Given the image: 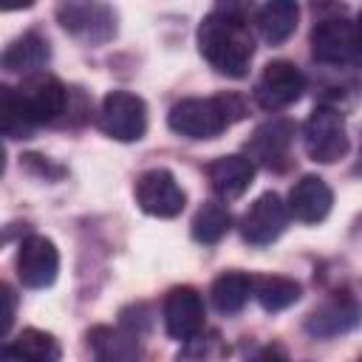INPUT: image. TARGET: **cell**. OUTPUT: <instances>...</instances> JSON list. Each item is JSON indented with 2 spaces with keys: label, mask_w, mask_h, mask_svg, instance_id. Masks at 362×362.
<instances>
[{
  "label": "cell",
  "mask_w": 362,
  "mask_h": 362,
  "mask_svg": "<svg viewBox=\"0 0 362 362\" xmlns=\"http://www.w3.org/2000/svg\"><path fill=\"white\" fill-rule=\"evenodd\" d=\"M71 90L54 74H31L20 82V88H0V116L6 139H28L37 127L57 122L68 113Z\"/></svg>",
  "instance_id": "obj_1"
},
{
  "label": "cell",
  "mask_w": 362,
  "mask_h": 362,
  "mask_svg": "<svg viewBox=\"0 0 362 362\" xmlns=\"http://www.w3.org/2000/svg\"><path fill=\"white\" fill-rule=\"evenodd\" d=\"M198 51L218 74L229 79L246 76L255 57L249 8L238 3H218L198 25Z\"/></svg>",
  "instance_id": "obj_2"
},
{
  "label": "cell",
  "mask_w": 362,
  "mask_h": 362,
  "mask_svg": "<svg viewBox=\"0 0 362 362\" xmlns=\"http://www.w3.org/2000/svg\"><path fill=\"white\" fill-rule=\"evenodd\" d=\"M246 116V102L238 93H218V96H192L181 99L170 107L167 124L173 133L192 139V141H206L221 136L229 124L240 122Z\"/></svg>",
  "instance_id": "obj_3"
},
{
  "label": "cell",
  "mask_w": 362,
  "mask_h": 362,
  "mask_svg": "<svg viewBox=\"0 0 362 362\" xmlns=\"http://www.w3.org/2000/svg\"><path fill=\"white\" fill-rule=\"evenodd\" d=\"M303 147H305L308 158L317 164H334V161L345 158V153H348L345 113L317 105L303 124Z\"/></svg>",
  "instance_id": "obj_4"
},
{
  "label": "cell",
  "mask_w": 362,
  "mask_h": 362,
  "mask_svg": "<svg viewBox=\"0 0 362 362\" xmlns=\"http://www.w3.org/2000/svg\"><path fill=\"white\" fill-rule=\"evenodd\" d=\"M99 130L116 141H139L147 133V105L130 90H110L96 113Z\"/></svg>",
  "instance_id": "obj_5"
},
{
  "label": "cell",
  "mask_w": 362,
  "mask_h": 362,
  "mask_svg": "<svg viewBox=\"0 0 362 362\" xmlns=\"http://www.w3.org/2000/svg\"><path fill=\"white\" fill-rule=\"evenodd\" d=\"M57 20L82 45H105L116 37V11L107 3H59Z\"/></svg>",
  "instance_id": "obj_6"
},
{
  "label": "cell",
  "mask_w": 362,
  "mask_h": 362,
  "mask_svg": "<svg viewBox=\"0 0 362 362\" xmlns=\"http://www.w3.org/2000/svg\"><path fill=\"white\" fill-rule=\"evenodd\" d=\"M311 57L328 68H345L356 62V23L337 17H320L311 28Z\"/></svg>",
  "instance_id": "obj_7"
},
{
  "label": "cell",
  "mask_w": 362,
  "mask_h": 362,
  "mask_svg": "<svg viewBox=\"0 0 362 362\" xmlns=\"http://www.w3.org/2000/svg\"><path fill=\"white\" fill-rule=\"evenodd\" d=\"M297 124L286 116H274L255 127V133L246 141V158L252 164H260L266 170H286L291 161V144H294Z\"/></svg>",
  "instance_id": "obj_8"
},
{
  "label": "cell",
  "mask_w": 362,
  "mask_h": 362,
  "mask_svg": "<svg viewBox=\"0 0 362 362\" xmlns=\"http://www.w3.org/2000/svg\"><path fill=\"white\" fill-rule=\"evenodd\" d=\"M303 90H305V76L288 59H272L260 71V76L255 82V99H257V105L263 110H272V113L291 107L303 96Z\"/></svg>",
  "instance_id": "obj_9"
},
{
  "label": "cell",
  "mask_w": 362,
  "mask_h": 362,
  "mask_svg": "<svg viewBox=\"0 0 362 362\" xmlns=\"http://www.w3.org/2000/svg\"><path fill=\"white\" fill-rule=\"evenodd\" d=\"M136 204L153 218H175L187 206V192L170 170L153 167L136 178Z\"/></svg>",
  "instance_id": "obj_10"
},
{
  "label": "cell",
  "mask_w": 362,
  "mask_h": 362,
  "mask_svg": "<svg viewBox=\"0 0 362 362\" xmlns=\"http://www.w3.org/2000/svg\"><path fill=\"white\" fill-rule=\"evenodd\" d=\"M286 223H288V206L283 204V198L277 192H263L249 204L238 226H240V238L249 246H269L286 232Z\"/></svg>",
  "instance_id": "obj_11"
},
{
  "label": "cell",
  "mask_w": 362,
  "mask_h": 362,
  "mask_svg": "<svg viewBox=\"0 0 362 362\" xmlns=\"http://www.w3.org/2000/svg\"><path fill=\"white\" fill-rule=\"evenodd\" d=\"M359 322H362V303L351 291H337L325 297L305 317V334L314 339H334L339 334L354 331Z\"/></svg>",
  "instance_id": "obj_12"
},
{
  "label": "cell",
  "mask_w": 362,
  "mask_h": 362,
  "mask_svg": "<svg viewBox=\"0 0 362 362\" xmlns=\"http://www.w3.org/2000/svg\"><path fill=\"white\" fill-rule=\"evenodd\" d=\"M204 297L192 286H173L164 297V328L170 339L189 342L204 331Z\"/></svg>",
  "instance_id": "obj_13"
},
{
  "label": "cell",
  "mask_w": 362,
  "mask_h": 362,
  "mask_svg": "<svg viewBox=\"0 0 362 362\" xmlns=\"http://www.w3.org/2000/svg\"><path fill=\"white\" fill-rule=\"evenodd\" d=\"M59 274V252L51 238L28 235L17 249V277L25 288H45Z\"/></svg>",
  "instance_id": "obj_14"
},
{
  "label": "cell",
  "mask_w": 362,
  "mask_h": 362,
  "mask_svg": "<svg viewBox=\"0 0 362 362\" xmlns=\"http://www.w3.org/2000/svg\"><path fill=\"white\" fill-rule=\"evenodd\" d=\"M288 215L300 223H320L328 218L334 206V192L320 175H303L288 189Z\"/></svg>",
  "instance_id": "obj_15"
},
{
  "label": "cell",
  "mask_w": 362,
  "mask_h": 362,
  "mask_svg": "<svg viewBox=\"0 0 362 362\" xmlns=\"http://www.w3.org/2000/svg\"><path fill=\"white\" fill-rule=\"evenodd\" d=\"M88 348L93 362H136L139 359V334L124 325H93L88 331Z\"/></svg>",
  "instance_id": "obj_16"
},
{
  "label": "cell",
  "mask_w": 362,
  "mask_h": 362,
  "mask_svg": "<svg viewBox=\"0 0 362 362\" xmlns=\"http://www.w3.org/2000/svg\"><path fill=\"white\" fill-rule=\"evenodd\" d=\"M252 178H255V164L240 153L221 156V158L206 164V181H209L212 192L223 201L240 198L249 189Z\"/></svg>",
  "instance_id": "obj_17"
},
{
  "label": "cell",
  "mask_w": 362,
  "mask_h": 362,
  "mask_svg": "<svg viewBox=\"0 0 362 362\" xmlns=\"http://www.w3.org/2000/svg\"><path fill=\"white\" fill-rule=\"evenodd\" d=\"M51 59V45L40 31H25L17 40H11L3 51V68L8 74H40V68Z\"/></svg>",
  "instance_id": "obj_18"
},
{
  "label": "cell",
  "mask_w": 362,
  "mask_h": 362,
  "mask_svg": "<svg viewBox=\"0 0 362 362\" xmlns=\"http://www.w3.org/2000/svg\"><path fill=\"white\" fill-rule=\"evenodd\" d=\"M6 362H59L62 345L54 334L42 328H23L14 339L6 342Z\"/></svg>",
  "instance_id": "obj_19"
},
{
  "label": "cell",
  "mask_w": 362,
  "mask_h": 362,
  "mask_svg": "<svg viewBox=\"0 0 362 362\" xmlns=\"http://www.w3.org/2000/svg\"><path fill=\"white\" fill-rule=\"evenodd\" d=\"M300 6L294 0H272L255 11V28L269 45L286 42L297 31Z\"/></svg>",
  "instance_id": "obj_20"
},
{
  "label": "cell",
  "mask_w": 362,
  "mask_h": 362,
  "mask_svg": "<svg viewBox=\"0 0 362 362\" xmlns=\"http://www.w3.org/2000/svg\"><path fill=\"white\" fill-rule=\"evenodd\" d=\"M300 294H303V288L291 277H283V274H260V277H252V297L269 314L294 305L300 300Z\"/></svg>",
  "instance_id": "obj_21"
},
{
  "label": "cell",
  "mask_w": 362,
  "mask_h": 362,
  "mask_svg": "<svg viewBox=\"0 0 362 362\" xmlns=\"http://www.w3.org/2000/svg\"><path fill=\"white\" fill-rule=\"evenodd\" d=\"M252 297V277L243 274V272H223L212 280V288H209V300L215 305L218 314H238L243 311V305L249 303Z\"/></svg>",
  "instance_id": "obj_22"
},
{
  "label": "cell",
  "mask_w": 362,
  "mask_h": 362,
  "mask_svg": "<svg viewBox=\"0 0 362 362\" xmlns=\"http://www.w3.org/2000/svg\"><path fill=\"white\" fill-rule=\"evenodd\" d=\"M229 229H232V212L221 201H204L192 218V226H189L192 238L198 243H206V246L218 243Z\"/></svg>",
  "instance_id": "obj_23"
},
{
  "label": "cell",
  "mask_w": 362,
  "mask_h": 362,
  "mask_svg": "<svg viewBox=\"0 0 362 362\" xmlns=\"http://www.w3.org/2000/svg\"><path fill=\"white\" fill-rule=\"evenodd\" d=\"M184 345L187 348L178 354V362H215L221 356V337L218 334H209V339L195 337Z\"/></svg>",
  "instance_id": "obj_24"
},
{
  "label": "cell",
  "mask_w": 362,
  "mask_h": 362,
  "mask_svg": "<svg viewBox=\"0 0 362 362\" xmlns=\"http://www.w3.org/2000/svg\"><path fill=\"white\" fill-rule=\"evenodd\" d=\"M23 164H25L28 170H34V173L45 175V178H59V175H62V167H54V164L42 161V156H34V153L23 156Z\"/></svg>",
  "instance_id": "obj_25"
},
{
  "label": "cell",
  "mask_w": 362,
  "mask_h": 362,
  "mask_svg": "<svg viewBox=\"0 0 362 362\" xmlns=\"http://www.w3.org/2000/svg\"><path fill=\"white\" fill-rule=\"evenodd\" d=\"M252 362H291V359L280 345H266V348L257 351V356Z\"/></svg>",
  "instance_id": "obj_26"
},
{
  "label": "cell",
  "mask_w": 362,
  "mask_h": 362,
  "mask_svg": "<svg viewBox=\"0 0 362 362\" xmlns=\"http://www.w3.org/2000/svg\"><path fill=\"white\" fill-rule=\"evenodd\" d=\"M3 300H6V320H3V334L11 331V322H14V291L8 283H3Z\"/></svg>",
  "instance_id": "obj_27"
},
{
  "label": "cell",
  "mask_w": 362,
  "mask_h": 362,
  "mask_svg": "<svg viewBox=\"0 0 362 362\" xmlns=\"http://www.w3.org/2000/svg\"><path fill=\"white\" fill-rule=\"evenodd\" d=\"M356 65H362V11L356 17Z\"/></svg>",
  "instance_id": "obj_28"
},
{
  "label": "cell",
  "mask_w": 362,
  "mask_h": 362,
  "mask_svg": "<svg viewBox=\"0 0 362 362\" xmlns=\"http://www.w3.org/2000/svg\"><path fill=\"white\" fill-rule=\"evenodd\" d=\"M354 173H359V175H362V153H359V161H356V167H354Z\"/></svg>",
  "instance_id": "obj_29"
},
{
  "label": "cell",
  "mask_w": 362,
  "mask_h": 362,
  "mask_svg": "<svg viewBox=\"0 0 362 362\" xmlns=\"http://www.w3.org/2000/svg\"><path fill=\"white\" fill-rule=\"evenodd\" d=\"M356 362H362V356H359V359H356Z\"/></svg>",
  "instance_id": "obj_30"
}]
</instances>
